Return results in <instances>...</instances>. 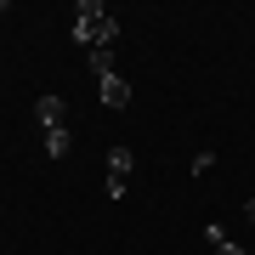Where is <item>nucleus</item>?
I'll use <instances>...</instances> for the list:
<instances>
[{
	"label": "nucleus",
	"instance_id": "f257e3e1",
	"mask_svg": "<svg viewBox=\"0 0 255 255\" xmlns=\"http://www.w3.org/2000/svg\"><path fill=\"white\" fill-rule=\"evenodd\" d=\"M119 17L102 11V0H74V46H114Z\"/></svg>",
	"mask_w": 255,
	"mask_h": 255
},
{
	"label": "nucleus",
	"instance_id": "f03ea898",
	"mask_svg": "<svg viewBox=\"0 0 255 255\" xmlns=\"http://www.w3.org/2000/svg\"><path fill=\"white\" fill-rule=\"evenodd\" d=\"M34 114H40V125H46V130H63V125H68V102L57 97V91L40 97V102H34Z\"/></svg>",
	"mask_w": 255,
	"mask_h": 255
},
{
	"label": "nucleus",
	"instance_id": "7ed1b4c3",
	"mask_svg": "<svg viewBox=\"0 0 255 255\" xmlns=\"http://www.w3.org/2000/svg\"><path fill=\"white\" fill-rule=\"evenodd\" d=\"M130 102V85L119 80V74H108V80H102V108H125Z\"/></svg>",
	"mask_w": 255,
	"mask_h": 255
},
{
	"label": "nucleus",
	"instance_id": "20e7f679",
	"mask_svg": "<svg viewBox=\"0 0 255 255\" xmlns=\"http://www.w3.org/2000/svg\"><path fill=\"white\" fill-rule=\"evenodd\" d=\"M68 147H74V130H68V125H63V130H46V159H63Z\"/></svg>",
	"mask_w": 255,
	"mask_h": 255
},
{
	"label": "nucleus",
	"instance_id": "39448f33",
	"mask_svg": "<svg viewBox=\"0 0 255 255\" xmlns=\"http://www.w3.org/2000/svg\"><path fill=\"white\" fill-rule=\"evenodd\" d=\"M130 164H136L130 147H108V176H130Z\"/></svg>",
	"mask_w": 255,
	"mask_h": 255
},
{
	"label": "nucleus",
	"instance_id": "423d86ee",
	"mask_svg": "<svg viewBox=\"0 0 255 255\" xmlns=\"http://www.w3.org/2000/svg\"><path fill=\"white\" fill-rule=\"evenodd\" d=\"M91 74H97V80L114 74V46H91Z\"/></svg>",
	"mask_w": 255,
	"mask_h": 255
},
{
	"label": "nucleus",
	"instance_id": "0eeeda50",
	"mask_svg": "<svg viewBox=\"0 0 255 255\" xmlns=\"http://www.w3.org/2000/svg\"><path fill=\"white\" fill-rule=\"evenodd\" d=\"M216 255H244V244H227V238H221V244H216Z\"/></svg>",
	"mask_w": 255,
	"mask_h": 255
},
{
	"label": "nucleus",
	"instance_id": "6e6552de",
	"mask_svg": "<svg viewBox=\"0 0 255 255\" xmlns=\"http://www.w3.org/2000/svg\"><path fill=\"white\" fill-rule=\"evenodd\" d=\"M0 6H6V0H0Z\"/></svg>",
	"mask_w": 255,
	"mask_h": 255
}]
</instances>
